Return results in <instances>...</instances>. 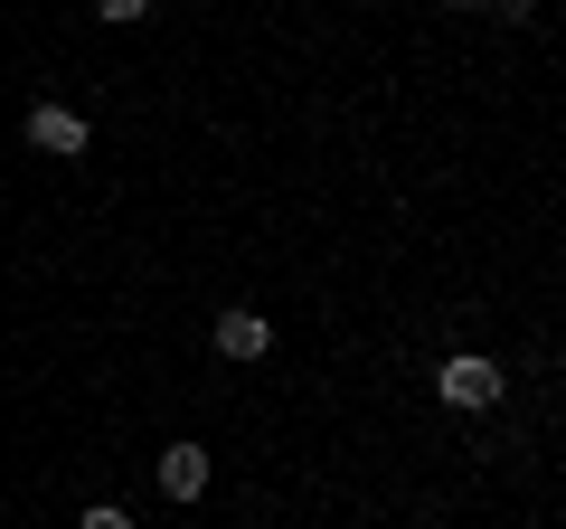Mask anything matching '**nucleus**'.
I'll return each mask as SVG.
<instances>
[{"label":"nucleus","instance_id":"obj_1","mask_svg":"<svg viewBox=\"0 0 566 529\" xmlns=\"http://www.w3.org/2000/svg\"><path fill=\"white\" fill-rule=\"evenodd\" d=\"M434 397H444V407H491V397H501V369L463 350V360H444V369H434Z\"/></svg>","mask_w":566,"mask_h":529},{"label":"nucleus","instance_id":"obj_2","mask_svg":"<svg viewBox=\"0 0 566 529\" xmlns=\"http://www.w3.org/2000/svg\"><path fill=\"white\" fill-rule=\"evenodd\" d=\"M161 491L170 501H199L208 491V445H161Z\"/></svg>","mask_w":566,"mask_h":529},{"label":"nucleus","instance_id":"obj_3","mask_svg":"<svg viewBox=\"0 0 566 529\" xmlns=\"http://www.w3.org/2000/svg\"><path fill=\"white\" fill-rule=\"evenodd\" d=\"M29 143H39V152H57V162H66V152H85V123L66 114V104H39V114H29Z\"/></svg>","mask_w":566,"mask_h":529},{"label":"nucleus","instance_id":"obj_4","mask_svg":"<svg viewBox=\"0 0 566 529\" xmlns=\"http://www.w3.org/2000/svg\"><path fill=\"white\" fill-rule=\"evenodd\" d=\"M264 341H274L264 312H227V322H218V350H227V360H264Z\"/></svg>","mask_w":566,"mask_h":529},{"label":"nucleus","instance_id":"obj_5","mask_svg":"<svg viewBox=\"0 0 566 529\" xmlns=\"http://www.w3.org/2000/svg\"><path fill=\"white\" fill-rule=\"evenodd\" d=\"M76 529H133V510H114V501H95V510H85Z\"/></svg>","mask_w":566,"mask_h":529},{"label":"nucleus","instance_id":"obj_6","mask_svg":"<svg viewBox=\"0 0 566 529\" xmlns=\"http://www.w3.org/2000/svg\"><path fill=\"white\" fill-rule=\"evenodd\" d=\"M104 20H142V10H151V0H95Z\"/></svg>","mask_w":566,"mask_h":529},{"label":"nucleus","instance_id":"obj_7","mask_svg":"<svg viewBox=\"0 0 566 529\" xmlns=\"http://www.w3.org/2000/svg\"><path fill=\"white\" fill-rule=\"evenodd\" d=\"M453 10H520V0H453Z\"/></svg>","mask_w":566,"mask_h":529}]
</instances>
